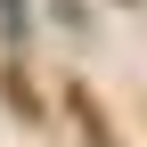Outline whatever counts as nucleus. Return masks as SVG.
Masks as SVG:
<instances>
[{"mask_svg": "<svg viewBox=\"0 0 147 147\" xmlns=\"http://www.w3.org/2000/svg\"><path fill=\"white\" fill-rule=\"evenodd\" d=\"M65 115H74V131H82V147H115V123L90 98V82H65Z\"/></svg>", "mask_w": 147, "mask_h": 147, "instance_id": "nucleus-1", "label": "nucleus"}, {"mask_svg": "<svg viewBox=\"0 0 147 147\" xmlns=\"http://www.w3.org/2000/svg\"><path fill=\"white\" fill-rule=\"evenodd\" d=\"M25 41H33V0H0V49L25 57Z\"/></svg>", "mask_w": 147, "mask_h": 147, "instance_id": "nucleus-2", "label": "nucleus"}, {"mask_svg": "<svg viewBox=\"0 0 147 147\" xmlns=\"http://www.w3.org/2000/svg\"><path fill=\"white\" fill-rule=\"evenodd\" d=\"M8 106H16V115H25V123L41 115V98H33V82H25V74H8Z\"/></svg>", "mask_w": 147, "mask_h": 147, "instance_id": "nucleus-3", "label": "nucleus"}]
</instances>
